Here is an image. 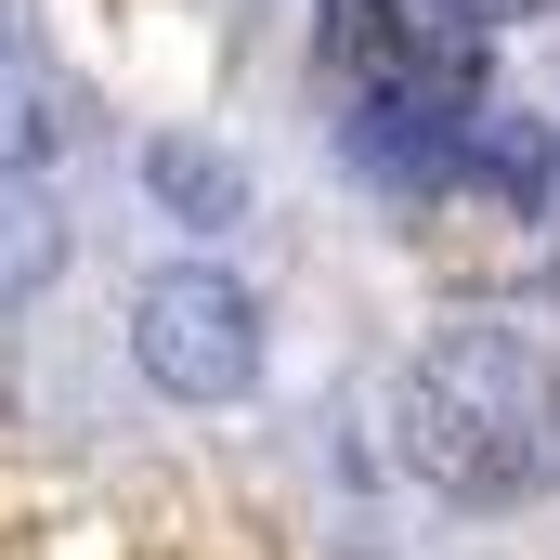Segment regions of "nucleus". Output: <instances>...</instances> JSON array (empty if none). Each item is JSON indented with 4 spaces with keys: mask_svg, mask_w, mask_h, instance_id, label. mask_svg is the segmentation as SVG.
<instances>
[{
    "mask_svg": "<svg viewBox=\"0 0 560 560\" xmlns=\"http://www.w3.org/2000/svg\"><path fill=\"white\" fill-rule=\"evenodd\" d=\"M392 456L443 509H522L560 482V365L522 326H443L392 378Z\"/></svg>",
    "mask_w": 560,
    "mask_h": 560,
    "instance_id": "nucleus-1",
    "label": "nucleus"
},
{
    "mask_svg": "<svg viewBox=\"0 0 560 560\" xmlns=\"http://www.w3.org/2000/svg\"><path fill=\"white\" fill-rule=\"evenodd\" d=\"M131 365L170 405H235V392H261V300H248V275L170 261V275L131 300Z\"/></svg>",
    "mask_w": 560,
    "mask_h": 560,
    "instance_id": "nucleus-2",
    "label": "nucleus"
},
{
    "mask_svg": "<svg viewBox=\"0 0 560 560\" xmlns=\"http://www.w3.org/2000/svg\"><path fill=\"white\" fill-rule=\"evenodd\" d=\"M66 131H79V92H66V79L13 39V52H0V170H39Z\"/></svg>",
    "mask_w": 560,
    "mask_h": 560,
    "instance_id": "nucleus-3",
    "label": "nucleus"
},
{
    "mask_svg": "<svg viewBox=\"0 0 560 560\" xmlns=\"http://www.w3.org/2000/svg\"><path fill=\"white\" fill-rule=\"evenodd\" d=\"M52 196H39V170H0V300H26V287L52 275Z\"/></svg>",
    "mask_w": 560,
    "mask_h": 560,
    "instance_id": "nucleus-4",
    "label": "nucleus"
},
{
    "mask_svg": "<svg viewBox=\"0 0 560 560\" xmlns=\"http://www.w3.org/2000/svg\"><path fill=\"white\" fill-rule=\"evenodd\" d=\"M156 196H183V209H209V222H222L248 183H235L222 156H196V143H156Z\"/></svg>",
    "mask_w": 560,
    "mask_h": 560,
    "instance_id": "nucleus-5",
    "label": "nucleus"
},
{
    "mask_svg": "<svg viewBox=\"0 0 560 560\" xmlns=\"http://www.w3.org/2000/svg\"><path fill=\"white\" fill-rule=\"evenodd\" d=\"M456 13H482V26H495V13H522V0H456Z\"/></svg>",
    "mask_w": 560,
    "mask_h": 560,
    "instance_id": "nucleus-6",
    "label": "nucleus"
},
{
    "mask_svg": "<svg viewBox=\"0 0 560 560\" xmlns=\"http://www.w3.org/2000/svg\"><path fill=\"white\" fill-rule=\"evenodd\" d=\"M0 52H13V0H0Z\"/></svg>",
    "mask_w": 560,
    "mask_h": 560,
    "instance_id": "nucleus-7",
    "label": "nucleus"
}]
</instances>
